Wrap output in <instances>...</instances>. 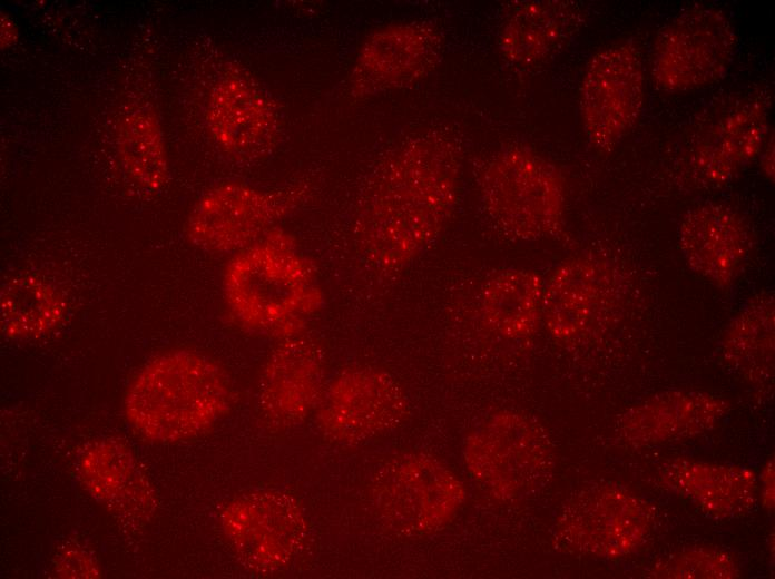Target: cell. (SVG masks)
Wrapping results in <instances>:
<instances>
[{"label":"cell","instance_id":"obj_1","mask_svg":"<svg viewBox=\"0 0 775 579\" xmlns=\"http://www.w3.org/2000/svg\"><path fill=\"white\" fill-rule=\"evenodd\" d=\"M461 159L440 131L416 135L376 166L361 194L353 234L366 266L396 275L440 235L457 202Z\"/></svg>","mask_w":775,"mask_h":579},{"label":"cell","instance_id":"obj_2","mask_svg":"<svg viewBox=\"0 0 775 579\" xmlns=\"http://www.w3.org/2000/svg\"><path fill=\"white\" fill-rule=\"evenodd\" d=\"M222 292L237 326L276 341L305 333L325 304L315 262L279 226L230 255Z\"/></svg>","mask_w":775,"mask_h":579},{"label":"cell","instance_id":"obj_3","mask_svg":"<svg viewBox=\"0 0 775 579\" xmlns=\"http://www.w3.org/2000/svg\"><path fill=\"white\" fill-rule=\"evenodd\" d=\"M232 399L230 379L216 361L175 350L154 357L134 376L124 411L144 438L176 442L213 426L227 413Z\"/></svg>","mask_w":775,"mask_h":579},{"label":"cell","instance_id":"obj_4","mask_svg":"<svg viewBox=\"0 0 775 579\" xmlns=\"http://www.w3.org/2000/svg\"><path fill=\"white\" fill-rule=\"evenodd\" d=\"M480 195L491 224L509 239L538 241L561 225L562 176L552 163L526 146L510 145L490 159Z\"/></svg>","mask_w":775,"mask_h":579},{"label":"cell","instance_id":"obj_5","mask_svg":"<svg viewBox=\"0 0 775 579\" xmlns=\"http://www.w3.org/2000/svg\"><path fill=\"white\" fill-rule=\"evenodd\" d=\"M464 460L483 490L509 500L527 494L548 477L551 450L536 421L504 411L490 415L470 433Z\"/></svg>","mask_w":775,"mask_h":579},{"label":"cell","instance_id":"obj_6","mask_svg":"<svg viewBox=\"0 0 775 579\" xmlns=\"http://www.w3.org/2000/svg\"><path fill=\"white\" fill-rule=\"evenodd\" d=\"M737 46L728 16L712 6H693L664 26L654 42L651 76L668 92L699 89L728 69Z\"/></svg>","mask_w":775,"mask_h":579},{"label":"cell","instance_id":"obj_7","mask_svg":"<svg viewBox=\"0 0 775 579\" xmlns=\"http://www.w3.org/2000/svg\"><path fill=\"white\" fill-rule=\"evenodd\" d=\"M769 96L764 90L737 96L698 120L685 144V167L695 184H726L757 156L771 130Z\"/></svg>","mask_w":775,"mask_h":579},{"label":"cell","instance_id":"obj_8","mask_svg":"<svg viewBox=\"0 0 775 579\" xmlns=\"http://www.w3.org/2000/svg\"><path fill=\"white\" fill-rule=\"evenodd\" d=\"M297 192L273 193L243 181H223L194 205L185 225L186 237L202 251L236 254L278 226L295 207Z\"/></svg>","mask_w":775,"mask_h":579},{"label":"cell","instance_id":"obj_9","mask_svg":"<svg viewBox=\"0 0 775 579\" xmlns=\"http://www.w3.org/2000/svg\"><path fill=\"white\" fill-rule=\"evenodd\" d=\"M372 492L382 519L409 534L447 524L464 499L463 488L451 471L416 453L387 461L376 474Z\"/></svg>","mask_w":775,"mask_h":579},{"label":"cell","instance_id":"obj_10","mask_svg":"<svg viewBox=\"0 0 775 579\" xmlns=\"http://www.w3.org/2000/svg\"><path fill=\"white\" fill-rule=\"evenodd\" d=\"M645 73L638 48L617 41L589 60L579 106L586 135L600 150L612 149L637 122L645 100Z\"/></svg>","mask_w":775,"mask_h":579},{"label":"cell","instance_id":"obj_11","mask_svg":"<svg viewBox=\"0 0 775 579\" xmlns=\"http://www.w3.org/2000/svg\"><path fill=\"white\" fill-rule=\"evenodd\" d=\"M408 412L405 392L385 371L349 366L327 381L315 414L331 440L357 443L401 424Z\"/></svg>","mask_w":775,"mask_h":579},{"label":"cell","instance_id":"obj_12","mask_svg":"<svg viewBox=\"0 0 775 579\" xmlns=\"http://www.w3.org/2000/svg\"><path fill=\"white\" fill-rule=\"evenodd\" d=\"M650 528L651 511L645 501L620 488L602 485L570 499L556 531L573 551L618 558L638 549Z\"/></svg>","mask_w":775,"mask_h":579},{"label":"cell","instance_id":"obj_13","mask_svg":"<svg viewBox=\"0 0 775 579\" xmlns=\"http://www.w3.org/2000/svg\"><path fill=\"white\" fill-rule=\"evenodd\" d=\"M223 528L236 555L257 572L282 569L303 547V512L290 495L269 490L245 493L223 512Z\"/></svg>","mask_w":775,"mask_h":579},{"label":"cell","instance_id":"obj_14","mask_svg":"<svg viewBox=\"0 0 775 579\" xmlns=\"http://www.w3.org/2000/svg\"><path fill=\"white\" fill-rule=\"evenodd\" d=\"M207 130L226 155L244 161L275 148L279 116L269 94L241 68H228L213 85L205 108Z\"/></svg>","mask_w":775,"mask_h":579},{"label":"cell","instance_id":"obj_15","mask_svg":"<svg viewBox=\"0 0 775 579\" xmlns=\"http://www.w3.org/2000/svg\"><path fill=\"white\" fill-rule=\"evenodd\" d=\"M442 39L421 21L391 23L362 43L349 77L352 96L364 98L418 82L438 63Z\"/></svg>","mask_w":775,"mask_h":579},{"label":"cell","instance_id":"obj_16","mask_svg":"<svg viewBox=\"0 0 775 579\" xmlns=\"http://www.w3.org/2000/svg\"><path fill=\"white\" fill-rule=\"evenodd\" d=\"M326 380V356L305 333L276 341L262 370L257 402L265 422L290 428L316 411Z\"/></svg>","mask_w":775,"mask_h":579},{"label":"cell","instance_id":"obj_17","mask_svg":"<svg viewBox=\"0 0 775 579\" xmlns=\"http://www.w3.org/2000/svg\"><path fill=\"white\" fill-rule=\"evenodd\" d=\"M612 298V279L600 262L568 259L543 283L542 320L553 337L577 341L599 325Z\"/></svg>","mask_w":775,"mask_h":579},{"label":"cell","instance_id":"obj_18","mask_svg":"<svg viewBox=\"0 0 775 579\" xmlns=\"http://www.w3.org/2000/svg\"><path fill=\"white\" fill-rule=\"evenodd\" d=\"M678 244L688 267L719 287L736 278L752 247V233L734 208L704 203L688 209L678 227Z\"/></svg>","mask_w":775,"mask_h":579},{"label":"cell","instance_id":"obj_19","mask_svg":"<svg viewBox=\"0 0 775 579\" xmlns=\"http://www.w3.org/2000/svg\"><path fill=\"white\" fill-rule=\"evenodd\" d=\"M582 23L583 11L577 2L518 1L503 19L499 49L514 65H536L560 51Z\"/></svg>","mask_w":775,"mask_h":579},{"label":"cell","instance_id":"obj_20","mask_svg":"<svg viewBox=\"0 0 775 579\" xmlns=\"http://www.w3.org/2000/svg\"><path fill=\"white\" fill-rule=\"evenodd\" d=\"M78 471L90 494L120 518L140 521L151 513L150 484L122 443L112 439L91 443L80 457Z\"/></svg>","mask_w":775,"mask_h":579},{"label":"cell","instance_id":"obj_21","mask_svg":"<svg viewBox=\"0 0 775 579\" xmlns=\"http://www.w3.org/2000/svg\"><path fill=\"white\" fill-rule=\"evenodd\" d=\"M725 411L726 403L708 393L663 392L631 408L620 430L631 443L658 444L709 430Z\"/></svg>","mask_w":775,"mask_h":579},{"label":"cell","instance_id":"obj_22","mask_svg":"<svg viewBox=\"0 0 775 579\" xmlns=\"http://www.w3.org/2000/svg\"><path fill=\"white\" fill-rule=\"evenodd\" d=\"M660 480L667 489L716 519L744 514L754 506L758 491L754 472L746 468L687 459L665 465Z\"/></svg>","mask_w":775,"mask_h":579},{"label":"cell","instance_id":"obj_23","mask_svg":"<svg viewBox=\"0 0 775 579\" xmlns=\"http://www.w3.org/2000/svg\"><path fill=\"white\" fill-rule=\"evenodd\" d=\"M543 282L534 272L508 268L492 276L481 293L488 326L508 340L532 335L542 318Z\"/></svg>","mask_w":775,"mask_h":579},{"label":"cell","instance_id":"obj_24","mask_svg":"<svg viewBox=\"0 0 775 579\" xmlns=\"http://www.w3.org/2000/svg\"><path fill=\"white\" fill-rule=\"evenodd\" d=\"M66 302L51 283L29 274L3 282L0 291L2 333L12 340H35L53 331L63 320Z\"/></svg>","mask_w":775,"mask_h":579},{"label":"cell","instance_id":"obj_25","mask_svg":"<svg viewBox=\"0 0 775 579\" xmlns=\"http://www.w3.org/2000/svg\"><path fill=\"white\" fill-rule=\"evenodd\" d=\"M723 353L749 379L765 380L773 372L774 300L771 294L752 298L729 324Z\"/></svg>","mask_w":775,"mask_h":579},{"label":"cell","instance_id":"obj_26","mask_svg":"<svg viewBox=\"0 0 775 579\" xmlns=\"http://www.w3.org/2000/svg\"><path fill=\"white\" fill-rule=\"evenodd\" d=\"M117 131L126 173L144 189H160L168 179V159L157 118L146 109H137L121 119Z\"/></svg>","mask_w":775,"mask_h":579},{"label":"cell","instance_id":"obj_27","mask_svg":"<svg viewBox=\"0 0 775 579\" xmlns=\"http://www.w3.org/2000/svg\"><path fill=\"white\" fill-rule=\"evenodd\" d=\"M737 569L729 556L715 550H689L671 555L653 567L651 578H734Z\"/></svg>","mask_w":775,"mask_h":579},{"label":"cell","instance_id":"obj_28","mask_svg":"<svg viewBox=\"0 0 775 579\" xmlns=\"http://www.w3.org/2000/svg\"><path fill=\"white\" fill-rule=\"evenodd\" d=\"M763 502L769 510L774 508V461H769L762 474Z\"/></svg>","mask_w":775,"mask_h":579},{"label":"cell","instance_id":"obj_29","mask_svg":"<svg viewBox=\"0 0 775 579\" xmlns=\"http://www.w3.org/2000/svg\"><path fill=\"white\" fill-rule=\"evenodd\" d=\"M761 156V168L763 174L771 180L774 181V135L769 134L764 147L759 154Z\"/></svg>","mask_w":775,"mask_h":579},{"label":"cell","instance_id":"obj_30","mask_svg":"<svg viewBox=\"0 0 775 579\" xmlns=\"http://www.w3.org/2000/svg\"><path fill=\"white\" fill-rule=\"evenodd\" d=\"M14 29H13V23L9 21L7 18L2 19L1 21V40L4 41V45L7 46L8 43H11L14 41Z\"/></svg>","mask_w":775,"mask_h":579}]
</instances>
